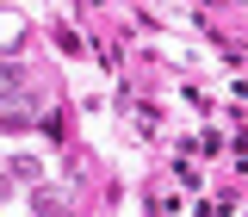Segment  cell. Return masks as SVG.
<instances>
[{"instance_id":"6da1fadb","label":"cell","mask_w":248,"mask_h":217,"mask_svg":"<svg viewBox=\"0 0 248 217\" xmlns=\"http://www.w3.org/2000/svg\"><path fill=\"white\" fill-rule=\"evenodd\" d=\"M25 93V75H19V62H0V99H19Z\"/></svg>"},{"instance_id":"7a4b0ae2","label":"cell","mask_w":248,"mask_h":217,"mask_svg":"<svg viewBox=\"0 0 248 217\" xmlns=\"http://www.w3.org/2000/svg\"><path fill=\"white\" fill-rule=\"evenodd\" d=\"M6 180H37V161H31V155H19V161L6 168Z\"/></svg>"},{"instance_id":"3957f363","label":"cell","mask_w":248,"mask_h":217,"mask_svg":"<svg viewBox=\"0 0 248 217\" xmlns=\"http://www.w3.org/2000/svg\"><path fill=\"white\" fill-rule=\"evenodd\" d=\"M6 192H13V186H6V174H0V205H6Z\"/></svg>"}]
</instances>
